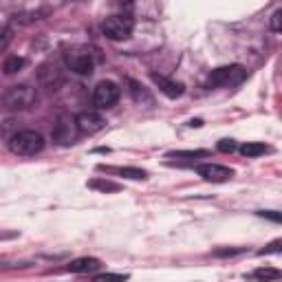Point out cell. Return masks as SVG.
<instances>
[{
  "label": "cell",
  "instance_id": "14",
  "mask_svg": "<svg viewBox=\"0 0 282 282\" xmlns=\"http://www.w3.org/2000/svg\"><path fill=\"white\" fill-rule=\"evenodd\" d=\"M22 66H25V57H20V55H9V57H5V64H3V71H5V75H13V73H18Z\"/></svg>",
  "mask_w": 282,
  "mask_h": 282
},
{
  "label": "cell",
  "instance_id": "22",
  "mask_svg": "<svg viewBox=\"0 0 282 282\" xmlns=\"http://www.w3.org/2000/svg\"><path fill=\"white\" fill-rule=\"evenodd\" d=\"M258 216H263V218H267V220H273V223H282V212L263 210V212H258Z\"/></svg>",
  "mask_w": 282,
  "mask_h": 282
},
{
  "label": "cell",
  "instance_id": "4",
  "mask_svg": "<svg viewBox=\"0 0 282 282\" xmlns=\"http://www.w3.org/2000/svg\"><path fill=\"white\" fill-rule=\"evenodd\" d=\"M247 75V71L240 64H232V66H220V69L212 71L207 77V86L216 88V86H229V84H238V82Z\"/></svg>",
  "mask_w": 282,
  "mask_h": 282
},
{
  "label": "cell",
  "instance_id": "16",
  "mask_svg": "<svg viewBox=\"0 0 282 282\" xmlns=\"http://www.w3.org/2000/svg\"><path fill=\"white\" fill-rule=\"evenodd\" d=\"M88 188L99 190V192H119V185L108 179H93V181H88Z\"/></svg>",
  "mask_w": 282,
  "mask_h": 282
},
{
  "label": "cell",
  "instance_id": "15",
  "mask_svg": "<svg viewBox=\"0 0 282 282\" xmlns=\"http://www.w3.org/2000/svg\"><path fill=\"white\" fill-rule=\"evenodd\" d=\"M282 273L278 269H271V267H260V269L254 271V278L258 282H271V280H278Z\"/></svg>",
  "mask_w": 282,
  "mask_h": 282
},
{
  "label": "cell",
  "instance_id": "11",
  "mask_svg": "<svg viewBox=\"0 0 282 282\" xmlns=\"http://www.w3.org/2000/svg\"><path fill=\"white\" fill-rule=\"evenodd\" d=\"M102 263L97 260V258H77V260H73L69 265V271L73 273H88V271H95L99 269Z\"/></svg>",
  "mask_w": 282,
  "mask_h": 282
},
{
  "label": "cell",
  "instance_id": "8",
  "mask_svg": "<svg viewBox=\"0 0 282 282\" xmlns=\"http://www.w3.org/2000/svg\"><path fill=\"white\" fill-rule=\"evenodd\" d=\"M75 122H77L79 132H84V135H95V132H99L104 126H106V119H104L102 115H97V113H91V110L79 113L75 117Z\"/></svg>",
  "mask_w": 282,
  "mask_h": 282
},
{
  "label": "cell",
  "instance_id": "7",
  "mask_svg": "<svg viewBox=\"0 0 282 282\" xmlns=\"http://www.w3.org/2000/svg\"><path fill=\"white\" fill-rule=\"evenodd\" d=\"M196 172H198V176H203V179L210 183H225L234 176L232 168L218 166V163H203V166L196 168Z\"/></svg>",
  "mask_w": 282,
  "mask_h": 282
},
{
  "label": "cell",
  "instance_id": "19",
  "mask_svg": "<svg viewBox=\"0 0 282 282\" xmlns=\"http://www.w3.org/2000/svg\"><path fill=\"white\" fill-rule=\"evenodd\" d=\"M128 276H122V273H102V276H95L93 282H126Z\"/></svg>",
  "mask_w": 282,
  "mask_h": 282
},
{
  "label": "cell",
  "instance_id": "13",
  "mask_svg": "<svg viewBox=\"0 0 282 282\" xmlns=\"http://www.w3.org/2000/svg\"><path fill=\"white\" fill-rule=\"evenodd\" d=\"M267 150H269V148H267L265 144H258V141H249V144L240 146V154L243 157H249V159L260 157V154H265Z\"/></svg>",
  "mask_w": 282,
  "mask_h": 282
},
{
  "label": "cell",
  "instance_id": "21",
  "mask_svg": "<svg viewBox=\"0 0 282 282\" xmlns=\"http://www.w3.org/2000/svg\"><path fill=\"white\" fill-rule=\"evenodd\" d=\"M218 150L220 152H234V150H238V146H236L234 139H220L218 141Z\"/></svg>",
  "mask_w": 282,
  "mask_h": 282
},
{
  "label": "cell",
  "instance_id": "6",
  "mask_svg": "<svg viewBox=\"0 0 282 282\" xmlns=\"http://www.w3.org/2000/svg\"><path fill=\"white\" fill-rule=\"evenodd\" d=\"M77 122L71 119L69 115H62L57 117V122L53 126V141H57L60 146H71L75 144V137H77Z\"/></svg>",
  "mask_w": 282,
  "mask_h": 282
},
{
  "label": "cell",
  "instance_id": "17",
  "mask_svg": "<svg viewBox=\"0 0 282 282\" xmlns=\"http://www.w3.org/2000/svg\"><path fill=\"white\" fill-rule=\"evenodd\" d=\"M117 172H119L122 176H126V179H135V181L148 179V172L146 170H141V168H119Z\"/></svg>",
  "mask_w": 282,
  "mask_h": 282
},
{
  "label": "cell",
  "instance_id": "5",
  "mask_svg": "<svg viewBox=\"0 0 282 282\" xmlns=\"http://www.w3.org/2000/svg\"><path fill=\"white\" fill-rule=\"evenodd\" d=\"M119 86L115 84V82H110V79H104L99 82L97 86H95V91H93V102H95V106H97L99 110H106V108H113L117 102H119Z\"/></svg>",
  "mask_w": 282,
  "mask_h": 282
},
{
  "label": "cell",
  "instance_id": "12",
  "mask_svg": "<svg viewBox=\"0 0 282 282\" xmlns=\"http://www.w3.org/2000/svg\"><path fill=\"white\" fill-rule=\"evenodd\" d=\"M38 77H40L42 84H44V86H49V88H55V86L62 82V75H60V73H57V71L53 69V66H49V64L40 66Z\"/></svg>",
  "mask_w": 282,
  "mask_h": 282
},
{
  "label": "cell",
  "instance_id": "10",
  "mask_svg": "<svg viewBox=\"0 0 282 282\" xmlns=\"http://www.w3.org/2000/svg\"><path fill=\"white\" fill-rule=\"evenodd\" d=\"M69 66H71V71L77 73V75H91L93 73V60L88 53L69 55Z\"/></svg>",
  "mask_w": 282,
  "mask_h": 282
},
{
  "label": "cell",
  "instance_id": "25",
  "mask_svg": "<svg viewBox=\"0 0 282 282\" xmlns=\"http://www.w3.org/2000/svg\"><path fill=\"white\" fill-rule=\"evenodd\" d=\"M9 40H11V29H9V27H5V31H3V44H0V49H7Z\"/></svg>",
  "mask_w": 282,
  "mask_h": 282
},
{
  "label": "cell",
  "instance_id": "18",
  "mask_svg": "<svg viewBox=\"0 0 282 282\" xmlns=\"http://www.w3.org/2000/svg\"><path fill=\"white\" fill-rule=\"evenodd\" d=\"M260 256H271V254H282V238L278 240H271L269 245H265V247L258 251Z\"/></svg>",
  "mask_w": 282,
  "mask_h": 282
},
{
  "label": "cell",
  "instance_id": "1",
  "mask_svg": "<svg viewBox=\"0 0 282 282\" xmlns=\"http://www.w3.org/2000/svg\"><path fill=\"white\" fill-rule=\"evenodd\" d=\"M44 148V137L35 130H20L9 139V150L20 157H33V154L42 152Z\"/></svg>",
  "mask_w": 282,
  "mask_h": 282
},
{
  "label": "cell",
  "instance_id": "20",
  "mask_svg": "<svg viewBox=\"0 0 282 282\" xmlns=\"http://www.w3.org/2000/svg\"><path fill=\"white\" fill-rule=\"evenodd\" d=\"M269 27H271V31L282 33V7L271 13V18H269Z\"/></svg>",
  "mask_w": 282,
  "mask_h": 282
},
{
  "label": "cell",
  "instance_id": "3",
  "mask_svg": "<svg viewBox=\"0 0 282 282\" xmlns=\"http://www.w3.org/2000/svg\"><path fill=\"white\" fill-rule=\"evenodd\" d=\"M132 29H135V20L130 16H108L104 20V35L108 40H128L132 35Z\"/></svg>",
  "mask_w": 282,
  "mask_h": 282
},
{
  "label": "cell",
  "instance_id": "23",
  "mask_svg": "<svg viewBox=\"0 0 282 282\" xmlns=\"http://www.w3.org/2000/svg\"><path fill=\"white\" fill-rule=\"evenodd\" d=\"M243 247H236V249H216L214 251V256H218V258H225V256H238V254H243Z\"/></svg>",
  "mask_w": 282,
  "mask_h": 282
},
{
  "label": "cell",
  "instance_id": "26",
  "mask_svg": "<svg viewBox=\"0 0 282 282\" xmlns=\"http://www.w3.org/2000/svg\"><path fill=\"white\" fill-rule=\"evenodd\" d=\"M188 126H190V128H201V126H203V119H192Z\"/></svg>",
  "mask_w": 282,
  "mask_h": 282
},
{
  "label": "cell",
  "instance_id": "24",
  "mask_svg": "<svg viewBox=\"0 0 282 282\" xmlns=\"http://www.w3.org/2000/svg\"><path fill=\"white\" fill-rule=\"evenodd\" d=\"M207 150H194V152H170L168 157H205Z\"/></svg>",
  "mask_w": 282,
  "mask_h": 282
},
{
  "label": "cell",
  "instance_id": "9",
  "mask_svg": "<svg viewBox=\"0 0 282 282\" xmlns=\"http://www.w3.org/2000/svg\"><path fill=\"white\" fill-rule=\"evenodd\" d=\"M152 82L159 86V91L163 95H168L170 99H176V97H181V95L185 93V86L181 84V82L168 79V77H163V75H157V73H152Z\"/></svg>",
  "mask_w": 282,
  "mask_h": 282
},
{
  "label": "cell",
  "instance_id": "2",
  "mask_svg": "<svg viewBox=\"0 0 282 282\" xmlns=\"http://www.w3.org/2000/svg\"><path fill=\"white\" fill-rule=\"evenodd\" d=\"M35 97H38L35 88L22 84V86H11L9 91L3 95V104L7 110H25L35 102Z\"/></svg>",
  "mask_w": 282,
  "mask_h": 282
}]
</instances>
